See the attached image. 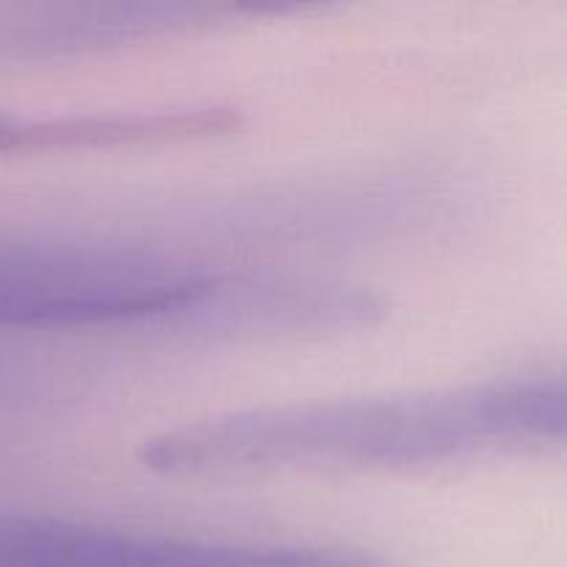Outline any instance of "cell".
Instances as JSON below:
<instances>
[{"mask_svg":"<svg viewBox=\"0 0 567 567\" xmlns=\"http://www.w3.org/2000/svg\"><path fill=\"white\" fill-rule=\"evenodd\" d=\"M39 142H42L39 120L0 111V155L39 153Z\"/></svg>","mask_w":567,"mask_h":567,"instance_id":"5","label":"cell"},{"mask_svg":"<svg viewBox=\"0 0 567 567\" xmlns=\"http://www.w3.org/2000/svg\"><path fill=\"white\" fill-rule=\"evenodd\" d=\"M563 435V377L526 374L404 396L238 410L161 432L144 441L138 460L164 476L396 471L546 449Z\"/></svg>","mask_w":567,"mask_h":567,"instance_id":"1","label":"cell"},{"mask_svg":"<svg viewBox=\"0 0 567 567\" xmlns=\"http://www.w3.org/2000/svg\"><path fill=\"white\" fill-rule=\"evenodd\" d=\"M238 14L244 9L194 3L0 6V61L100 53L210 28Z\"/></svg>","mask_w":567,"mask_h":567,"instance_id":"4","label":"cell"},{"mask_svg":"<svg viewBox=\"0 0 567 567\" xmlns=\"http://www.w3.org/2000/svg\"><path fill=\"white\" fill-rule=\"evenodd\" d=\"M221 271L109 244H0V332L205 341Z\"/></svg>","mask_w":567,"mask_h":567,"instance_id":"2","label":"cell"},{"mask_svg":"<svg viewBox=\"0 0 567 567\" xmlns=\"http://www.w3.org/2000/svg\"><path fill=\"white\" fill-rule=\"evenodd\" d=\"M0 567H396L343 546L225 543L0 509Z\"/></svg>","mask_w":567,"mask_h":567,"instance_id":"3","label":"cell"}]
</instances>
